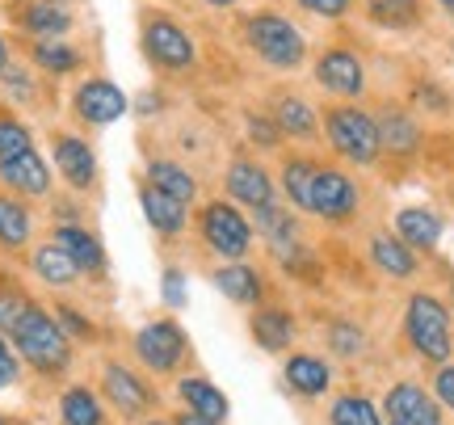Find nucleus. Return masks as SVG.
<instances>
[{"label": "nucleus", "instance_id": "nucleus-1", "mask_svg": "<svg viewBox=\"0 0 454 425\" xmlns=\"http://www.w3.org/2000/svg\"><path fill=\"white\" fill-rule=\"evenodd\" d=\"M404 337L412 345V354L425 362H450L454 354V320H450V308L442 303L438 295L429 291H417L408 295L404 303Z\"/></svg>", "mask_w": 454, "mask_h": 425}, {"label": "nucleus", "instance_id": "nucleus-2", "mask_svg": "<svg viewBox=\"0 0 454 425\" xmlns=\"http://www.w3.org/2000/svg\"><path fill=\"white\" fill-rule=\"evenodd\" d=\"M13 345L17 354L30 362L34 371H43V375H55V371H64L72 362V350H67L59 320L51 311H43L38 303H26L21 320L13 325Z\"/></svg>", "mask_w": 454, "mask_h": 425}, {"label": "nucleus", "instance_id": "nucleus-3", "mask_svg": "<svg viewBox=\"0 0 454 425\" xmlns=\"http://www.w3.org/2000/svg\"><path fill=\"white\" fill-rule=\"evenodd\" d=\"M325 135H328V144H333V152L349 164L366 169V164H374L383 156L374 114H366L362 106H333V110H325Z\"/></svg>", "mask_w": 454, "mask_h": 425}, {"label": "nucleus", "instance_id": "nucleus-4", "mask_svg": "<svg viewBox=\"0 0 454 425\" xmlns=\"http://www.w3.org/2000/svg\"><path fill=\"white\" fill-rule=\"evenodd\" d=\"M198 232H202L207 248L219 253V257H227V262H244L248 248H253V224H248V215H240L231 202H223V198H215V202L202 207Z\"/></svg>", "mask_w": 454, "mask_h": 425}, {"label": "nucleus", "instance_id": "nucleus-5", "mask_svg": "<svg viewBox=\"0 0 454 425\" xmlns=\"http://www.w3.org/2000/svg\"><path fill=\"white\" fill-rule=\"evenodd\" d=\"M244 34H248V47L257 51L270 67H299L303 64V55H308L303 34L278 13H253L248 17V26H244Z\"/></svg>", "mask_w": 454, "mask_h": 425}, {"label": "nucleus", "instance_id": "nucleus-6", "mask_svg": "<svg viewBox=\"0 0 454 425\" xmlns=\"http://www.w3.org/2000/svg\"><path fill=\"white\" fill-rule=\"evenodd\" d=\"M357 202H362V190H357V181L345 169H333V164L316 169L308 194V215L325 219V224H349L357 215Z\"/></svg>", "mask_w": 454, "mask_h": 425}, {"label": "nucleus", "instance_id": "nucleus-7", "mask_svg": "<svg viewBox=\"0 0 454 425\" xmlns=\"http://www.w3.org/2000/svg\"><path fill=\"white\" fill-rule=\"evenodd\" d=\"M135 354L144 362L147 371H156V375H168V371H177L185 354H190V342H185V333H181L177 320H152L135 333Z\"/></svg>", "mask_w": 454, "mask_h": 425}, {"label": "nucleus", "instance_id": "nucleus-8", "mask_svg": "<svg viewBox=\"0 0 454 425\" xmlns=\"http://www.w3.org/2000/svg\"><path fill=\"white\" fill-rule=\"evenodd\" d=\"M316 84H320L325 93H333V98H362L366 67H362V59H357L354 51L333 47L316 59Z\"/></svg>", "mask_w": 454, "mask_h": 425}, {"label": "nucleus", "instance_id": "nucleus-9", "mask_svg": "<svg viewBox=\"0 0 454 425\" xmlns=\"http://www.w3.org/2000/svg\"><path fill=\"white\" fill-rule=\"evenodd\" d=\"M144 47H147V59L168 67V72H181V67L194 64V43H190V34L181 30L177 21H168V17L147 21Z\"/></svg>", "mask_w": 454, "mask_h": 425}, {"label": "nucleus", "instance_id": "nucleus-10", "mask_svg": "<svg viewBox=\"0 0 454 425\" xmlns=\"http://www.w3.org/2000/svg\"><path fill=\"white\" fill-rule=\"evenodd\" d=\"M282 379H286V388L294 396H303V400H320V396L333 388V366H328L320 354H308V350H299L291 358L282 362Z\"/></svg>", "mask_w": 454, "mask_h": 425}, {"label": "nucleus", "instance_id": "nucleus-11", "mask_svg": "<svg viewBox=\"0 0 454 425\" xmlns=\"http://www.w3.org/2000/svg\"><path fill=\"white\" fill-rule=\"evenodd\" d=\"M227 194L236 198L240 207L257 211L265 202H274V181H270V173L257 161L240 156V161H231V169H227Z\"/></svg>", "mask_w": 454, "mask_h": 425}, {"label": "nucleus", "instance_id": "nucleus-12", "mask_svg": "<svg viewBox=\"0 0 454 425\" xmlns=\"http://www.w3.org/2000/svg\"><path fill=\"white\" fill-rule=\"evenodd\" d=\"M76 114H81L84 122L106 127V122L127 114V98H122V89L114 81H84L81 89H76Z\"/></svg>", "mask_w": 454, "mask_h": 425}, {"label": "nucleus", "instance_id": "nucleus-13", "mask_svg": "<svg viewBox=\"0 0 454 425\" xmlns=\"http://www.w3.org/2000/svg\"><path fill=\"white\" fill-rule=\"evenodd\" d=\"M248 333H253V342L265 350V354H286L294 342V333H299V325H294V311L291 308H257L253 311V320H248Z\"/></svg>", "mask_w": 454, "mask_h": 425}, {"label": "nucleus", "instance_id": "nucleus-14", "mask_svg": "<svg viewBox=\"0 0 454 425\" xmlns=\"http://www.w3.org/2000/svg\"><path fill=\"white\" fill-rule=\"evenodd\" d=\"M106 396H110V405L122 413V417H139V413L152 409V388H147L135 371L118 366V362L106 366Z\"/></svg>", "mask_w": 454, "mask_h": 425}, {"label": "nucleus", "instance_id": "nucleus-15", "mask_svg": "<svg viewBox=\"0 0 454 425\" xmlns=\"http://www.w3.org/2000/svg\"><path fill=\"white\" fill-rule=\"evenodd\" d=\"M442 232H446V224H442V215L429 211V207H404V211L395 215V236H400L412 253H429V248H438Z\"/></svg>", "mask_w": 454, "mask_h": 425}, {"label": "nucleus", "instance_id": "nucleus-16", "mask_svg": "<svg viewBox=\"0 0 454 425\" xmlns=\"http://www.w3.org/2000/svg\"><path fill=\"white\" fill-rule=\"evenodd\" d=\"M211 282L219 287V295H227L240 308H261V299H265V274L244 262H231L223 270H215Z\"/></svg>", "mask_w": 454, "mask_h": 425}, {"label": "nucleus", "instance_id": "nucleus-17", "mask_svg": "<svg viewBox=\"0 0 454 425\" xmlns=\"http://www.w3.org/2000/svg\"><path fill=\"white\" fill-rule=\"evenodd\" d=\"M0 181H4L9 190H17V194L38 198V194H47L51 190V169H47V161H43L34 147H26L21 156H13V161L0 164Z\"/></svg>", "mask_w": 454, "mask_h": 425}, {"label": "nucleus", "instance_id": "nucleus-18", "mask_svg": "<svg viewBox=\"0 0 454 425\" xmlns=\"http://www.w3.org/2000/svg\"><path fill=\"white\" fill-rule=\"evenodd\" d=\"M374 127H379V147L387 156H417V147H421V122L408 114V110H383V114L374 118Z\"/></svg>", "mask_w": 454, "mask_h": 425}, {"label": "nucleus", "instance_id": "nucleus-19", "mask_svg": "<svg viewBox=\"0 0 454 425\" xmlns=\"http://www.w3.org/2000/svg\"><path fill=\"white\" fill-rule=\"evenodd\" d=\"M55 164H59L64 181H72L76 190H89L93 177H98L93 147L84 144V139H76V135H59V139H55Z\"/></svg>", "mask_w": 454, "mask_h": 425}, {"label": "nucleus", "instance_id": "nucleus-20", "mask_svg": "<svg viewBox=\"0 0 454 425\" xmlns=\"http://www.w3.org/2000/svg\"><path fill=\"white\" fill-rule=\"evenodd\" d=\"M434 405V392H425L417 379H400V383H391L387 396H383V417L395 425H417L425 409Z\"/></svg>", "mask_w": 454, "mask_h": 425}, {"label": "nucleus", "instance_id": "nucleus-21", "mask_svg": "<svg viewBox=\"0 0 454 425\" xmlns=\"http://www.w3.org/2000/svg\"><path fill=\"white\" fill-rule=\"evenodd\" d=\"M139 207H144L147 224L160 232V236H177V232H185V224H190V207L185 202H177V198H168L164 190H156V185H144L139 190Z\"/></svg>", "mask_w": 454, "mask_h": 425}, {"label": "nucleus", "instance_id": "nucleus-22", "mask_svg": "<svg viewBox=\"0 0 454 425\" xmlns=\"http://www.w3.org/2000/svg\"><path fill=\"white\" fill-rule=\"evenodd\" d=\"M177 392L181 400H185V409L198 413V417H207V421H227V413H231V405H227V396L215 388L211 379H202V375H185L177 383Z\"/></svg>", "mask_w": 454, "mask_h": 425}, {"label": "nucleus", "instance_id": "nucleus-23", "mask_svg": "<svg viewBox=\"0 0 454 425\" xmlns=\"http://www.w3.org/2000/svg\"><path fill=\"white\" fill-rule=\"evenodd\" d=\"M55 245H59L67 257L76 262V270H81V274H98L101 265H106V248H101V240L93 236V232L76 228V224H64V228L55 232Z\"/></svg>", "mask_w": 454, "mask_h": 425}, {"label": "nucleus", "instance_id": "nucleus-24", "mask_svg": "<svg viewBox=\"0 0 454 425\" xmlns=\"http://www.w3.org/2000/svg\"><path fill=\"white\" fill-rule=\"evenodd\" d=\"M371 262L379 265L387 279H412V274H417V253H412L400 236H391V232L371 236Z\"/></svg>", "mask_w": 454, "mask_h": 425}, {"label": "nucleus", "instance_id": "nucleus-25", "mask_svg": "<svg viewBox=\"0 0 454 425\" xmlns=\"http://www.w3.org/2000/svg\"><path fill=\"white\" fill-rule=\"evenodd\" d=\"M253 228H257V236L265 245L274 248H291L299 240V219L286 207H278V202H265V207L253 211Z\"/></svg>", "mask_w": 454, "mask_h": 425}, {"label": "nucleus", "instance_id": "nucleus-26", "mask_svg": "<svg viewBox=\"0 0 454 425\" xmlns=\"http://www.w3.org/2000/svg\"><path fill=\"white\" fill-rule=\"evenodd\" d=\"M147 185H156V190H164L168 198H177V202H194L198 198V181L190 169H181V164L173 161H152L147 164Z\"/></svg>", "mask_w": 454, "mask_h": 425}, {"label": "nucleus", "instance_id": "nucleus-27", "mask_svg": "<svg viewBox=\"0 0 454 425\" xmlns=\"http://www.w3.org/2000/svg\"><path fill=\"white\" fill-rule=\"evenodd\" d=\"M278 122V131L282 135H291V139H311L316 135V110H311L303 98H278L274 106V114H270Z\"/></svg>", "mask_w": 454, "mask_h": 425}, {"label": "nucleus", "instance_id": "nucleus-28", "mask_svg": "<svg viewBox=\"0 0 454 425\" xmlns=\"http://www.w3.org/2000/svg\"><path fill=\"white\" fill-rule=\"evenodd\" d=\"M328 425H387V417H383V409L374 400H366V396H357V392H345L333 400Z\"/></svg>", "mask_w": 454, "mask_h": 425}, {"label": "nucleus", "instance_id": "nucleus-29", "mask_svg": "<svg viewBox=\"0 0 454 425\" xmlns=\"http://www.w3.org/2000/svg\"><path fill=\"white\" fill-rule=\"evenodd\" d=\"M34 274H38L43 282H51V287H72L81 270H76V262L67 257L64 248L51 240V245L34 248Z\"/></svg>", "mask_w": 454, "mask_h": 425}, {"label": "nucleus", "instance_id": "nucleus-30", "mask_svg": "<svg viewBox=\"0 0 454 425\" xmlns=\"http://www.w3.org/2000/svg\"><path fill=\"white\" fill-rule=\"evenodd\" d=\"M316 169H320V164L308 161V156H291V161L282 164V194H286V202L299 207V211H308V194H311Z\"/></svg>", "mask_w": 454, "mask_h": 425}, {"label": "nucleus", "instance_id": "nucleus-31", "mask_svg": "<svg viewBox=\"0 0 454 425\" xmlns=\"http://www.w3.org/2000/svg\"><path fill=\"white\" fill-rule=\"evenodd\" d=\"M59 417L64 425H106V409L89 388H67L59 400Z\"/></svg>", "mask_w": 454, "mask_h": 425}, {"label": "nucleus", "instance_id": "nucleus-32", "mask_svg": "<svg viewBox=\"0 0 454 425\" xmlns=\"http://www.w3.org/2000/svg\"><path fill=\"white\" fill-rule=\"evenodd\" d=\"M366 13L374 26H387V30H408L421 21V0H366Z\"/></svg>", "mask_w": 454, "mask_h": 425}, {"label": "nucleus", "instance_id": "nucleus-33", "mask_svg": "<svg viewBox=\"0 0 454 425\" xmlns=\"http://www.w3.org/2000/svg\"><path fill=\"white\" fill-rule=\"evenodd\" d=\"M30 240V211L17 198H0V245L21 248Z\"/></svg>", "mask_w": 454, "mask_h": 425}, {"label": "nucleus", "instance_id": "nucleus-34", "mask_svg": "<svg viewBox=\"0 0 454 425\" xmlns=\"http://www.w3.org/2000/svg\"><path fill=\"white\" fill-rule=\"evenodd\" d=\"M21 21H26V30L43 34V38H55V34H64L72 26V17L59 9V4H26L21 9Z\"/></svg>", "mask_w": 454, "mask_h": 425}, {"label": "nucleus", "instance_id": "nucleus-35", "mask_svg": "<svg viewBox=\"0 0 454 425\" xmlns=\"http://www.w3.org/2000/svg\"><path fill=\"white\" fill-rule=\"evenodd\" d=\"M328 350L337 354V358H357L362 350H366V333L354 325V320H333L328 325Z\"/></svg>", "mask_w": 454, "mask_h": 425}, {"label": "nucleus", "instance_id": "nucleus-36", "mask_svg": "<svg viewBox=\"0 0 454 425\" xmlns=\"http://www.w3.org/2000/svg\"><path fill=\"white\" fill-rule=\"evenodd\" d=\"M34 64L47 67V72H72V67L81 64V55H76V47H67V43H51V38H43V43L34 47Z\"/></svg>", "mask_w": 454, "mask_h": 425}, {"label": "nucleus", "instance_id": "nucleus-37", "mask_svg": "<svg viewBox=\"0 0 454 425\" xmlns=\"http://www.w3.org/2000/svg\"><path fill=\"white\" fill-rule=\"evenodd\" d=\"M30 147V131L17 122V118H0V164L21 156Z\"/></svg>", "mask_w": 454, "mask_h": 425}, {"label": "nucleus", "instance_id": "nucleus-38", "mask_svg": "<svg viewBox=\"0 0 454 425\" xmlns=\"http://www.w3.org/2000/svg\"><path fill=\"white\" fill-rule=\"evenodd\" d=\"M248 139L257 147H265V152H274L282 144V131H278V122L270 114H248Z\"/></svg>", "mask_w": 454, "mask_h": 425}, {"label": "nucleus", "instance_id": "nucleus-39", "mask_svg": "<svg viewBox=\"0 0 454 425\" xmlns=\"http://www.w3.org/2000/svg\"><path fill=\"white\" fill-rule=\"evenodd\" d=\"M434 400H438L442 409L454 413V362H442L438 371H434Z\"/></svg>", "mask_w": 454, "mask_h": 425}, {"label": "nucleus", "instance_id": "nucleus-40", "mask_svg": "<svg viewBox=\"0 0 454 425\" xmlns=\"http://www.w3.org/2000/svg\"><path fill=\"white\" fill-rule=\"evenodd\" d=\"M21 311H26V299L17 291H0V328L4 333H13V325L21 320Z\"/></svg>", "mask_w": 454, "mask_h": 425}, {"label": "nucleus", "instance_id": "nucleus-41", "mask_svg": "<svg viewBox=\"0 0 454 425\" xmlns=\"http://www.w3.org/2000/svg\"><path fill=\"white\" fill-rule=\"evenodd\" d=\"M164 303H168V308H185V299H190V295H185V274H181V270H164Z\"/></svg>", "mask_w": 454, "mask_h": 425}, {"label": "nucleus", "instance_id": "nucleus-42", "mask_svg": "<svg viewBox=\"0 0 454 425\" xmlns=\"http://www.w3.org/2000/svg\"><path fill=\"white\" fill-rule=\"evenodd\" d=\"M299 4L316 17H328V21H337V17L349 13V0H299Z\"/></svg>", "mask_w": 454, "mask_h": 425}, {"label": "nucleus", "instance_id": "nucleus-43", "mask_svg": "<svg viewBox=\"0 0 454 425\" xmlns=\"http://www.w3.org/2000/svg\"><path fill=\"white\" fill-rule=\"evenodd\" d=\"M13 383H17V358H13V350L4 345V337H0V392L13 388Z\"/></svg>", "mask_w": 454, "mask_h": 425}, {"label": "nucleus", "instance_id": "nucleus-44", "mask_svg": "<svg viewBox=\"0 0 454 425\" xmlns=\"http://www.w3.org/2000/svg\"><path fill=\"white\" fill-rule=\"evenodd\" d=\"M55 316H59V328H72L76 337H93V325L84 320L81 311H72V308H59V311H55Z\"/></svg>", "mask_w": 454, "mask_h": 425}, {"label": "nucleus", "instance_id": "nucleus-45", "mask_svg": "<svg viewBox=\"0 0 454 425\" xmlns=\"http://www.w3.org/2000/svg\"><path fill=\"white\" fill-rule=\"evenodd\" d=\"M417 101H425V106H434L438 114H446V93H442V89H429V84H421V89H417Z\"/></svg>", "mask_w": 454, "mask_h": 425}, {"label": "nucleus", "instance_id": "nucleus-46", "mask_svg": "<svg viewBox=\"0 0 454 425\" xmlns=\"http://www.w3.org/2000/svg\"><path fill=\"white\" fill-rule=\"evenodd\" d=\"M177 425H219V421H207V417H198V413H177Z\"/></svg>", "mask_w": 454, "mask_h": 425}, {"label": "nucleus", "instance_id": "nucleus-47", "mask_svg": "<svg viewBox=\"0 0 454 425\" xmlns=\"http://www.w3.org/2000/svg\"><path fill=\"white\" fill-rule=\"evenodd\" d=\"M4 64H9V47H4V38H0V72H4Z\"/></svg>", "mask_w": 454, "mask_h": 425}, {"label": "nucleus", "instance_id": "nucleus-48", "mask_svg": "<svg viewBox=\"0 0 454 425\" xmlns=\"http://www.w3.org/2000/svg\"><path fill=\"white\" fill-rule=\"evenodd\" d=\"M438 4H442V9H446V13L454 17V0H438Z\"/></svg>", "mask_w": 454, "mask_h": 425}, {"label": "nucleus", "instance_id": "nucleus-49", "mask_svg": "<svg viewBox=\"0 0 454 425\" xmlns=\"http://www.w3.org/2000/svg\"><path fill=\"white\" fill-rule=\"evenodd\" d=\"M211 4H219V9H227V4H236V0H211Z\"/></svg>", "mask_w": 454, "mask_h": 425}, {"label": "nucleus", "instance_id": "nucleus-50", "mask_svg": "<svg viewBox=\"0 0 454 425\" xmlns=\"http://www.w3.org/2000/svg\"><path fill=\"white\" fill-rule=\"evenodd\" d=\"M147 425H168V421H147Z\"/></svg>", "mask_w": 454, "mask_h": 425}, {"label": "nucleus", "instance_id": "nucleus-51", "mask_svg": "<svg viewBox=\"0 0 454 425\" xmlns=\"http://www.w3.org/2000/svg\"><path fill=\"white\" fill-rule=\"evenodd\" d=\"M450 295H454V279H450Z\"/></svg>", "mask_w": 454, "mask_h": 425}, {"label": "nucleus", "instance_id": "nucleus-52", "mask_svg": "<svg viewBox=\"0 0 454 425\" xmlns=\"http://www.w3.org/2000/svg\"><path fill=\"white\" fill-rule=\"evenodd\" d=\"M0 425H4V417H0Z\"/></svg>", "mask_w": 454, "mask_h": 425}, {"label": "nucleus", "instance_id": "nucleus-53", "mask_svg": "<svg viewBox=\"0 0 454 425\" xmlns=\"http://www.w3.org/2000/svg\"><path fill=\"white\" fill-rule=\"evenodd\" d=\"M387 425H395V421H387Z\"/></svg>", "mask_w": 454, "mask_h": 425}]
</instances>
